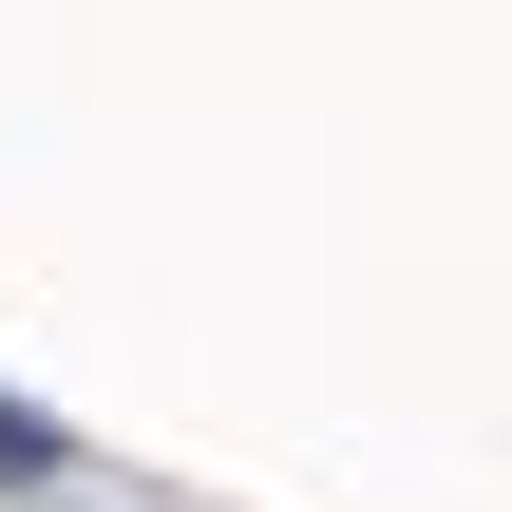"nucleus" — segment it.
<instances>
[{
  "mask_svg": "<svg viewBox=\"0 0 512 512\" xmlns=\"http://www.w3.org/2000/svg\"><path fill=\"white\" fill-rule=\"evenodd\" d=\"M57 475H76V456H57V418H19V399H0V494H57Z\"/></svg>",
  "mask_w": 512,
  "mask_h": 512,
  "instance_id": "1",
  "label": "nucleus"
}]
</instances>
